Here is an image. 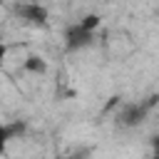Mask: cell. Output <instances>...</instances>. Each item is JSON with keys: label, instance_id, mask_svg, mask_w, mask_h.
Wrapping results in <instances>:
<instances>
[{"label": "cell", "instance_id": "8", "mask_svg": "<svg viewBox=\"0 0 159 159\" xmlns=\"http://www.w3.org/2000/svg\"><path fill=\"white\" fill-rule=\"evenodd\" d=\"M5 57H7V47H5V42L0 40V65L5 62Z\"/></svg>", "mask_w": 159, "mask_h": 159}, {"label": "cell", "instance_id": "1", "mask_svg": "<svg viewBox=\"0 0 159 159\" xmlns=\"http://www.w3.org/2000/svg\"><path fill=\"white\" fill-rule=\"evenodd\" d=\"M92 42H94V32H87V30L80 27L77 22L65 30V47H67L70 52H80V50L89 47Z\"/></svg>", "mask_w": 159, "mask_h": 159}, {"label": "cell", "instance_id": "5", "mask_svg": "<svg viewBox=\"0 0 159 159\" xmlns=\"http://www.w3.org/2000/svg\"><path fill=\"white\" fill-rule=\"evenodd\" d=\"M80 27H84L87 32H97V27L102 25V20H99V15H94V12H89V15H84L80 22H77Z\"/></svg>", "mask_w": 159, "mask_h": 159}, {"label": "cell", "instance_id": "4", "mask_svg": "<svg viewBox=\"0 0 159 159\" xmlns=\"http://www.w3.org/2000/svg\"><path fill=\"white\" fill-rule=\"evenodd\" d=\"M25 70H27L30 75H45V72H47V62H45L40 55H30V57L25 60Z\"/></svg>", "mask_w": 159, "mask_h": 159}, {"label": "cell", "instance_id": "3", "mask_svg": "<svg viewBox=\"0 0 159 159\" xmlns=\"http://www.w3.org/2000/svg\"><path fill=\"white\" fill-rule=\"evenodd\" d=\"M12 10L20 20H27L32 25H45L47 22V7H42L40 2H17Z\"/></svg>", "mask_w": 159, "mask_h": 159}, {"label": "cell", "instance_id": "6", "mask_svg": "<svg viewBox=\"0 0 159 159\" xmlns=\"http://www.w3.org/2000/svg\"><path fill=\"white\" fill-rule=\"evenodd\" d=\"M7 144H10V134H7L5 124H0V157L7 152Z\"/></svg>", "mask_w": 159, "mask_h": 159}, {"label": "cell", "instance_id": "7", "mask_svg": "<svg viewBox=\"0 0 159 159\" xmlns=\"http://www.w3.org/2000/svg\"><path fill=\"white\" fill-rule=\"evenodd\" d=\"M5 129H7L10 139H15L17 134H22V132H25V124H22V122H15V124H5Z\"/></svg>", "mask_w": 159, "mask_h": 159}, {"label": "cell", "instance_id": "2", "mask_svg": "<svg viewBox=\"0 0 159 159\" xmlns=\"http://www.w3.org/2000/svg\"><path fill=\"white\" fill-rule=\"evenodd\" d=\"M152 99H154V97H152ZM152 99H149V102H129V104H124L122 112H119V124H124V127H137V124H142V122H144V114H147V109H149V104H152Z\"/></svg>", "mask_w": 159, "mask_h": 159}]
</instances>
